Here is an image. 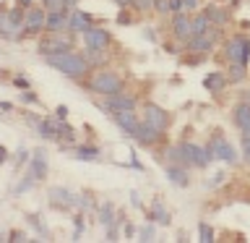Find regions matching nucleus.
I'll list each match as a JSON object with an SVG mask.
<instances>
[{"mask_svg": "<svg viewBox=\"0 0 250 243\" xmlns=\"http://www.w3.org/2000/svg\"><path fill=\"white\" fill-rule=\"evenodd\" d=\"M47 63H50L55 71H60V73H65L70 78H78V76H83L86 71H89V60L81 58V55H76V52L47 55Z\"/></svg>", "mask_w": 250, "mask_h": 243, "instance_id": "nucleus-1", "label": "nucleus"}, {"mask_svg": "<svg viewBox=\"0 0 250 243\" xmlns=\"http://www.w3.org/2000/svg\"><path fill=\"white\" fill-rule=\"evenodd\" d=\"M224 55L232 66H248L250 60V37L234 34L224 42Z\"/></svg>", "mask_w": 250, "mask_h": 243, "instance_id": "nucleus-2", "label": "nucleus"}, {"mask_svg": "<svg viewBox=\"0 0 250 243\" xmlns=\"http://www.w3.org/2000/svg\"><path fill=\"white\" fill-rule=\"evenodd\" d=\"M23 29V16L19 8H11V11L0 13V34H3L5 39H19Z\"/></svg>", "mask_w": 250, "mask_h": 243, "instance_id": "nucleus-3", "label": "nucleus"}, {"mask_svg": "<svg viewBox=\"0 0 250 243\" xmlns=\"http://www.w3.org/2000/svg\"><path fill=\"white\" fill-rule=\"evenodd\" d=\"M91 92L109 97V94L123 92V81H120V76L112 73V71H99V73L91 78Z\"/></svg>", "mask_w": 250, "mask_h": 243, "instance_id": "nucleus-4", "label": "nucleus"}, {"mask_svg": "<svg viewBox=\"0 0 250 243\" xmlns=\"http://www.w3.org/2000/svg\"><path fill=\"white\" fill-rule=\"evenodd\" d=\"M206 149H208V154L214 157V160L219 157L222 162H229V165H232V162H237V152H234V146L229 144V139L222 136V133H214Z\"/></svg>", "mask_w": 250, "mask_h": 243, "instance_id": "nucleus-5", "label": "nucleus"}, {"mask_svg": "<svg viewBox=\"0 0 250 243\" xmlns=\"http://www.w3.org/2000/svg\"><path fill=\"white\" fill-rule=\"evenodd\" d=\"M180 146H183V154H185V160L190 168H206L208 162H214V157L208 154L206 146L190 144V141H185V144H180Z\"/></svg>", "mask_w": 250, "mask_h": 243, "instance_id": "nucleus-6", "label": "nucleus"}, {"mask_svg": "<svg viewBox=\"0 0 250 243\" xmlns=\"http://www.w3.org/2000/svg\"><path fill=\"white\" fill-rule=\"evenodd\" d=\"M102 107L115 115V113H125V110H136V99H133L130 94H125V92H117V94H109Z\"/></svg>", "mask_w": 250, "mask_h": 243, "instance_id": "nucleus-7", "label": "nucleus"}, {"mask_svg": "<svg viewBox=\"0 0 250 243\" xmlns=\"http://www.w3.org/2000/svg\"><path fill=\"white\" fill-rule=\"evenodd\" d=\"M144 121H146L148 125H154L156 131H167L169 115H167V110L159 107V105H146V107H144Z\"/></svg>", "mask_w": 250, "mask_h": 243, "instance_id": "nucleus-8", "label": "nucleus"}, {"mask_svg": "<svg viewBox=\"0 0 250 243\" xmlns=\"http://www.w3.org/2000/svg\"><path fill=\"white\" fill-rule=\"evenodd\" d=\"M172 31H175V37L180 42H188V39L193 37V19L188 16L185 11L175 13V21H172Z\"/></svg>", "mask_w": 250, "mask_h": 243, "instance_id": "nucleus-9", "label": "nucleus"}, {"mask_svg": "<svg viewBox=\"0 0 250 243\" xmlns=\"http://www.w3.org/2000/svg\"><path fill=\"white\" fill-rule=\"evenodd\" d=\"M83 42H86L89 50H102V52H104V47L109 42V34L104 29H99V26H89L83 31Z\"/></svg>", "mask_w": 250, "mask_h": 243, "instance_id": "nucleus-10", "label": "nucleus"}, {"mask_svg": "<svg viewBox=\"0 0 250 243\" xmlns=\"http://www.w3.org/2000/svg\"><path fill=\"white\" fill-rule=\"evenodd\" d=\"M133 139H136L141 146H151V144H156V141L162 139V131H156L154 125H148V123L144 121V123H138V128H136V133H133Z\"/></svg>", "mask_w": 250, "mask_h": 243, "instance_id": "nucleus-11", "label": "nucleus"}, {"mask_svg": "<svg viewBox=\"0 0 250 243\" xmlns=\"http://www.w3.org/2000/svg\"><path fill=\"white\" fill-rule=\"evenodd\" d=\"M188 52H198V55H206L211 52V47H214V34H193L190 39H188Z\"/></svg>", "mask_w": 250, "mask_h": 243, "instance_id": "nucleus-12", "label": "nucleus"}, {"mask_svg": "<svg viewBox=\"0 0 250 243\" xmlns=\"http://www.w3.org/2000/svg\"><path fill=\"white\" fill-rule=\"evenodd\" d=\"M44 24H47V11H42V8H31V11L23 16V29L26 31H42L44 29Z\"/></svg>", "mask_w": 250, "mask_h": 243, "instance_id": "nucleus-13", "label": "nucleus"}, {"mask_svg": "<svg viewBox=\"0 0 250 243\" xmlns=\"http://www.w3.org/2000/svg\"><path fill=\"white\" fill-rule=\"evenodd\" d=\"M70 50V42L68 39H60L58 34L55 37H50V39H44V42H39V52L44 55H58V52H68Z\"/></svg>", "mask_w": 250, "mask_h": 243, "instance_id": "nucleus-14", "label": "nucleus"}, {"mask_svg": "<svg viewBox=\"0 0 250 243\" xmlns=\"http://www.w3.org/2000/svg\"><path fill=\"white\" fill-rule=\"evenodd\" d=\"M112 118H115V123L125 131V136L133 139V133H136V128H138V118H136V113H133V110H125V113H115Z\"/></svg>", "mask_w": 250, "mask_h": 243, "instance_id": "nucleus-15", "label": "nucleus"}, {"mask_svg": "<svg viewBox=\"0 0 250 243\" xmlns=\"http://www.w3.org/2000/svg\"><path fill=\"white\" fill-rule=\"evenodd\" d=\"M44 29L52 31V34H60L62 29H68V11H50Z\"/></svg>", "mask_w": 250, "mask_h": 243, "instance_id": "nucleus-16", "label": "nucleus"}, {"mask_svg": "<svg viewBox=\"0 0 250 243\" xmlns=\"http://www.w3.org/2000/svg\"><path fill=\"white\" fill-rule=\"evenodd\" d=\"M232 121H234V125H237L240 131H248L250 128V102H240V105L234 107Z\"/></svg>", "mask_w": 250, "mask_h": 243, "instance_id": "nucleus-17", "label": "nucleus"}, {"mask_svg": "<svg viewBox=\"0 0 250 243\" xmlns=\"http://www.w3.org/2000/svg\"><path fill=\"white\" fill-rule=\"evenodd\" d=\"M91 26V16L89 13H83V11H73L70 13V19H68V31H83Z\"/></svg>", "mask_w": 250, "mask_h": 243, "instance_id": "nucleus-18", "label": "nucleus"}, {"mask_svg": "<svg viewBox=\"0 0 250 243\" xmlns=\"http://www.w3.org/2000/svg\"><path fill=\"white\" fill-rule=\"evenodd\" d=\"M164 175H167V180H172V183L180 186V188H185L188 183H190V178H188V172H185L183 165H167Z\"/></svg>", "mask_w": 250, "mask_h": 243, "instance_id": "nucleus-19", "label": "nucleus"}, {"mask_svg": "<svg viewBox=\"0 0 250 243\" xmlns=\"http://www.w3.org/2000/svg\"><path fill=\"white\" fill-rule=\"evenodd\" d=\"M148 217H151V219H154L156 225H169V222H172L169 212L164 209V204H162L159 199H156V201L151 204V209H148Z\"/></svg>", "mask_w": 250, "mask_h": 243, "instance_id": "nucleus-20", "label": "nucleus"}, {"mask_svg": "<svg viewBox=\"0 0 250 243\" xmlns=\"http://www.w3.org/2000/svg\"><path fill=\"white\" fill-rule=\"evenodd\" d=\"M203 86H206L208 92H222L224 86H227V76L224 73H219V71H214V73H208V76H203Z\"/></svg>", "mask_w": 250, "mask_h": 243, "instance_id": "nucleus-21", "label": "nucleus"}, {"mask_svg": "<svg viewBox=\"0 0 250 243\" xmlns=\"http://www.w3.org/2000/svg\"><path fill=\"white\" fill-rule=\"evenodd\" d=\"M44 170H47V157H44V152H37L34 160H31V172H29V175L34 180H39L44 175Z\"/></svg>", "mask_w": 250, "mask_h": 243, "instance_id": "nucleus-22", "label": "nucleus"}, {"mask_svg": "<svg viewBox=\"0 0 250 243\" xmlns=\"http://www.w3.org/2000/svg\"><path fill=\"white\" fill-rule=\"evenodd\" d=\"M206 16L211 19V24H219V26H224V24L229 21V11H227V8H216V5H208Z\"/></svg>", "mask_w": 250, "mask_h": 243, "instance_id": "nucleus-23", "label": "nucleus"}, {"mask_svg": "<svg viewBox=\"0 0 250 243\" xmlns=\"http://www.w3.org/2000/svg\"><path fill=\"white\" fill-rule=\"evenodd\" d=\"M208 29H211V19L206 16V11L193 16V34H206Z\"/></svg>", "mask_w": 250, "mask_h": 243, "instance_id": "nucleus-24", "label": "nucleus"}, {"mask_svg": "<svg viewBox=\"0 0 250 243\" xmlns=\"http://www.w3.org/2000/svg\"><path fill=\"white\" fill-rule=\"evenodd\" d=\"M76 160H86V162L99 160V149H94V146H78L76 149Z\"/></svg>", "mask_w": 250, "mask_h": 243, "instance_id": "nucleus-25", "label": "nucleus"}, {"mask_svg": "<svg viewBox=\"0 0 250 243\" xmlns=\"http://www.w3.org/2000/svg\"><path fill=\"white\" fill-rule=\"evenodd\" d=\"M99 222L104 225V227H115V209H112V204H104V207H102Z\"/></svg>", "mask_w": 250, "mask_h": 243, "instance_id": "nucleus-26", "label": "nucleus"}, {"mask_svg": "<svg viewBox=\"0 0 250 243\" xmlns=\"http://www.w3.org/2000/svg\"><path fill=\"white\" fill-rule=\"evenodd\" d=\"M198 235H201V243H211V241H214V230H211V225L208 222H201L198 225Z\"/></svg>", "mask_w": 250, "mask_h": 243, "instance_id": "nucleus-27", "label": "nucleus"}, {"mask_svg": "<svg viewBox=\"0 0 250 243\" xmlns=\"http://www.w3.org/2000/svg\"><path fill=\"white\" fill-rule=\"evenodd\" d=\"M248 66H232V73H229V81H242L248 76Z\"/></svg>", "mask_w": 250, "mask_h": 243, "instance_id": "nucleus-28", "label": "nucleus"}, {"mask_svg": "<svg viewBox=\"0 0 250 243\" xmlns=\"http://www.w3.org/2000/svg\"><path fill=\"white\" fill-rule=\"evenodd\" d=\"M47 11H65V0H44Z\"/></svg>", "mask_w": 250, "mask_h": 243, "instance_id": "nucleus-29", "label": "nucleus"}, {"mask_svg": "<svg viewBox=\"0 0 250 243\" xmlns=\"http://www.w3.org/2000/svg\"><path fill=\"white\" fill-rule=\"evenodd\" d=\"M156 0H133V5L138 8V11H148V8H154Z\"/></svg>", "mask_w": 250, "mask_h": 243, "instance_id": "nucleus-30", "label": "nucleus"}, {"mask_svg": "<svg viewBox=\"0 0 250 243\" xmlns=\"http://www.w3.org/2000/svg\"><path fill=\"white\" fill-rule=\"evenodd\" d=\"M138 241H154V227H144L138 233Z\"/></svg>", "mask_w": 250, "mask_h": 243, "instance_id": "nucleus-31", "label": "nucleus"}, {"mask_svg": "<svg viewBox=\"0 0 250 243\" xmlns=\"http://www.w3.org/2000/svg\"><path fill=\"white\" fill-rule=\"evenodd\" d=\"M154 11L167 13V11H169V0H156V3H154Z\"/></svg>", "mask_w": 250, "mask_h": 243, "instance_id": "nucleus-32", "label": "nucleus"}, {"mask_svg": "<svg viewBox=\"0 0 250 243\" xmlns=\"http://www.w3.org/2000/svg\"><path fill=\"white\" fill-rule=\"evenodd\" d=\"M180 11H185L183 0H169V13H180Z\"/></svg>", "mask_w": 250, "mask_h": 243, "instance_id": "nucleus-33", "label": "nucleus"}, {"mask_svg": "<svg viewBox=\"0 0 250 243\" xmlns=\"http://www.w3.org/2000/svg\"><path fill=\"white\" fill-rule=\"evenodd\" d=\"M13 84L19 86V89H29V81H26L23 76H16V78H13Z\"/></svg>", "mask_w": 250, "mask_h": 243, "instance_id": "nucleus-34", "label": "nucleus"}, {"mask_svg": "<svg viewBox=\"0 0 250 243\" xmlns=\"http://www.w3.org/2000/svg\"><path fill=\"white\" fill-rule=\"evenodd\" d=\"M201 0H183V5H185V11H193V8H198Z\"/></svg>", "mask_w": 250, "mask_h": 243, "instance_id": "nucleus-35", "label": "nucleus"}, {"mask_svg": "<svg viewBox=\"0 0 250 243\" xmlns=\"http://www.w3.org/2000/svg\"><path fill=\"white\" fill-rule=\"evenodd\" d=\"M55 113H58V118H60V121H65V118H68V107H58V110H55Z\"/></svg>", "mask_w": 250, "mask_h": 243, "instance_id": "nucleus-36", "label": "nucleus"}, {"mask_svg": "<svg viewBox=\"0 0 250 243\" xmlns=\"http://www.w3.org/2000/svg\"><path fill=\"white\" fill-rule=\"evenodd\" d=\"M21 99H23V102H37V97H34L31 92H21Z\"/></svg>", "mask_w": 250, "mask_h": 243, "instance_id": "nucleus-37", "label": "nucleus"}, {"mask_svg": "<svg viewBox=\"0 0 250 243\" xmlns=\"http://www.w3.org/2000/svg\"><path fill=\"white\" fill-rule=\"evenodd\" d=\"M115 3L120 5V8H128V5H133V0H115Z\"/></svg>", "mask_w": 250, "mask_h": 243, "instance_id": "nucleus-38", "label": "nucleus"}, {"mask_svg": "<svg viewBox=\"0 0 250 243\" xmlns=\"http://www.w3.org/2000/svg\"><path fill=\"white\" fill-rule=\"evenodd\" d=\"M5 160H8V152H5L3 146H0V162H5Z\"/></svg>", "mask_w": 250, "mask_h": 243, "instance_id": "nucleus-39", "label": "nucleus"}, {"mask_svg": "<svg viewBox=\"0 0 250 243\" xmlns=\"http://www.w3.org/2000/svg\"><path fill=\"white\" fill-rule=\"evenodd\" d=\"M242 157H245V162L250 165V149H242Z\"/></svg>", "mask_w": 250, "mask_h": 243, "instance_id": "nucleus-40", "label": "nucleus"}, {"mask_svg": "<svg viewBox=\"0 0 250 243\" xmlns=\"http://www.w3.org/2000/svg\"><path fill=\"white\" fill-rule=\"evenodd\" d=\"M19 3H21V5H31V0H19Z\"/></svg>", "mask_w": 250, "mask_h": 243, "instance_id": "nucleus-41", "label": "nucleus"}]
</instances>
